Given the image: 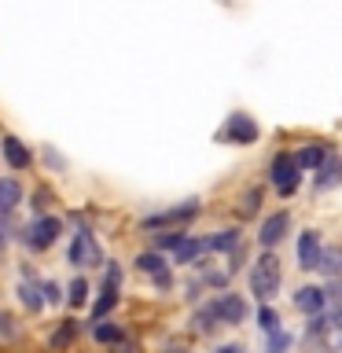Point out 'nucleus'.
Instances as JSON below:
<instances>
[{
  "label": "nucleus",
  "instance_id": "obj_1",
  "mask_svg": "<svg viewBox=\"0 0 342 353\" xmlns=\"http://www.w3.org/2000/svg\"><path fill=\"white\" fill-rule=\"evenodd\" d=\"M250 291L254 298H261L265 305H269V298L280 291V261H276V254H261L258 261H254L250 269Z\"/></svg>",
  "mask_w": 342,
  "mask_h": 353
},
{
  "label": "nucleus",
  "instance_id": "obj_2",
  "mask_svg": "<svg viewBox=\"0 0 342 353\" xmlns=\"http://www.w3.org/2000/svg\"><path fill=\"white\" fill-rule=\"evenodd\" d=\"M63 236V221L44 214V217H33L26 228H22V243H26L30 250H48L55 239Z\"/></svg>",
  "mask_w": 342,
  "mask_h": 353
},
{
  "label": "nucleus",
  "instance_id": "obj_3",
  "mask_svg": "<svg viewBox=\"0 0 342 353\" xmlns=\"http://www.w3.org/2000/svg\"><path fill=\"white\" fill-rule=\"evenodd\" d=\"M269 176H272V188L280 195H294L298 184H302V165H298L294 154H276L269 165Z\"/></svg>",
  "mask_w": 342,
  "mask_h": 353
},
{
  "label": "nucleus",
  "instance_id": "obj_4",
  "mask_svg": "<svg viewBox=\"0 0 342 353\" xmlns=\"http://www.w3.org/2000/svg\"><path fill=\"white\" fill-rule=\"evenodd\" d=\"M70 265H77V269L103 265V250H99V243H96V236L88 228H77V236L70 243Z\"/></svg>",
  "mask_w": 342,
  "mask_h": 353
},
{
  "label": "nucleus",
  "instance_id": "obj_5",
  "mask_svg": "<svg viewBox=\"0 0 342 353\" xmlns=\"http://www.w3.org/2000/svg\"><path fill=\"white\" fill-rule=\"evenodd\" d=\"M199 214V203L192 199V203H181V206H173V210H162V214H151V217H143L140 221V228H170V225H188Z\"/></svg>",
  "mask_w": 342,
  "mask_h": 353
},
{
  "label": "nucleus",
  "instance_id": "obj_6",
  "mask_svg": "<svg viewBox=\"0 0 342 353\" xmlns=\"http://www.w3.org/2000/svg\"><path fill=\"white\" fill-rule=\"evenodd\" d=\"M320 261H324V247H320V232L305 228L302 236H298V265L302 269H320Z\"/></svg>",
  "mask_w": 342,
  "mask_h": 353
},
{
  "label": "nucleus",
  "instance_id": "obj_7",
  "mask_svg": "<svg viewBox=\"0 0 342 353\" xmlns=\"http://www.w3.org/2000/svg\"><path fill=\"white\" fill-rule=\"evenodd\" d=\"M287 232H291V214H287V210H280V214H272L269 221H265L261 225V247L269 250V247H276V243H283L287 239Z\"/></svg>",
  "mask_w": 342,
  "mask_h": 353
},
{
  "label": "nucleus",
  "instance_id": "obj_8",
  "mask_svg": "<svg viewBox=\"0 0 342 353\" xmlns=\"http://www.w3.org/2000/svg\"><path fill=\"white\" fill-rule=\"evenodd\" d=\"M221 140H228V143H254V140H258V125H254V118H247V114H232L228 129L221 132Z\"/></svg>",
  "mask_w": 342,
  "mask_h": 353
},
{
  "label": "nucleus",
  "instance_id": "obj_9",
  "mask_svg": "<svg viewBox=\"0 0 342 353\" xmlns=\"http://www.w3.org/2000/svg\"><path fill=\"white\" fill-rule=\"evenodd\" d=\"M217 316H221V324H243L247 320V302H243V294H221L217 302Z\"/></svg>",
  "mask_w": 342,
  "mask_h": 353
},
{
  "label": "nucleus",
  "instance_id": "obj_10",
  "mask_svg": "<svg viewBox=\"0 0 342 353\" xmlns=\"http://www.w3.org/2000/svg\"><path fill=\"white\" fill-rule=\"evenodd\" d=\"M328 305V294L320 291V287H298L294 291V309L298 313H305V316H320V309Z\"/></svg>",
  "mask_w": 342,
  "mask_h": 353
},
{
  "label": "nucleus",
  "instance_id": "obj_11",
  "mask_svg": "<svg viewBox=\"0 0 342 353\" xmlns=\"http://www.w3.org/2000/svg\"><path fill=\"white\" fill-rule=\"evenodd\" d=\"M19 302L30 309V313H37V309L44 305V291H41V283L33 280V276L26 272V280L19 283Z\"/></svg>",
  "mask_w": 342,
  "mask_h": 353
},
{
  "label": "nucleus",
  "instance_id": "obj_12",
  "mask_svg": "<svg viewBox=\"0 0 342 353\" xmlns=\"http://www.w3.org/2000/svg\"><path fill=\"white\" fill-rule=\"evenodd\" d=\"M328 151H331L328 143H305V148L298 151L294 159H298V165H302V170H320V165L328 162Z\"/></svg>",
  "mask_w": 342,
  "mask_h": 353
},
{
  "label": "nucleus",
  "instance_id": "obj_13",
  "mask_svg": "<svg viewBox=\"0 0 342 353\" xmlns=\"http://www.w3.org/2000/svg\"><path fill=\"white\" fill-rule=\"evenodd\" d=\"M77 331H81V324H77V320H63V324L55 327V335L48 339V350H52V353H63V350L77 339Z\"/></svg>",
  "mask_w": 342,
  "mask_h": 353
},
{
  "label": "nucleus",
  "instance_id": "obj_14",
  "mask_svg": "<svg viewBox=\"0 0 342 353\" xmlns=\"http://www.w3.org/2000/svg\"><path fill=\"white\" fill-rule=\"evenodd\" d=\"M4 159L11 170H26L30 165V151H26V143L15 140V137H4Z\"/></svg>",
  "mask_w": 342,
  "mask_h": 353
},
{
  "label": "nucleus",
  "instance_id": "obj_15",
  "mask_svg": "<svg viewBox=\"0 0 342 353\" xmlns=\"http://www.w3.org/2000/svg\"><path fill=\"white\" fill-rule=\"evenodd\" d=\"M342 181V154H331V159L320 165V176H316V188L324 192V188H335Z\"/></svg>",
  "mask_w": 342,
  "mask_h": 353
},
{
  "label": "nucleus",
  "instance_id": "obj_16",
  "mask_svg": "<svg viewBox=\"0 0 342 353\" xmlns=\"http://www.w3.org/2000/svg\"><path fill=\"white\" fill-rule=\"evenodd\" d=\"M92 335H96V342H103V346H118V342H125V331H121L114 320H99V324H92Z\"/></svg>",
  "mask_w": 342,
  "mask_h": 353
},
{
  "label": "nucleus",
  "instance_id": "obj_17",
  "mask_svg": "<svg viewBox=\"0 0 342 353\" xmlns=\"http://www.w3.org/2000/svg\"><path fill=\"white\" fill-rule=\"evenodd\" d=\"M320 272H324L328 280H342V247H328V250H324Z\"/></svg>",
  "mask_w": 342,
  "mask_h": 353
},
{
  "label": "nucleus",
  "instance_id": "obj_18",
  "mask_svg": "<svg viewBox=\"0 0 342 353\" xmlns=\"http://www.w3.org/2000/svg\"><path fill=\"white\" fill-rule=\"evenodd\" d=\"M192 324H195V331H199V335H210V331H214V327H221V316H217V309H214V302L199 309Z\"/></svg>",
  "mask_w": 342,
  "mask_h": 353
},
{
  "label": "nucleus",
  "instance_id": "obj_19",
  "mask_svg": "<svg viewBox=\"0 0 342 353\" xmlns=\"http://www.w3.org/2000/svg\"><path fill=\"white\" fill-rule=\"evenodd\" d=\"M239 247H243L239 232H217V236L206 239V250H232V254H236Z\"/></svg>",
  "mask_w": 342,
  "mask_h": 353
},
{
  "label": "nucleus",
  "instance_id": "obj_20",
  "mask_svg": "<svg viewBox=\"0 0 342 353\" xmlns=\"http://www.w3.org/2000/svg\"><path fill=\"white\" fill-rule=\"evenodd\" d=\"M258 206H261V188H247V195H239V206H236V214L247 221L258 214Z\"/></svg>",
  "mask_w": 342,
  "mask_h": 353
},
{
  "label": "nucleus",
  "instance_id": "obj_21",
  "mask_svg": "<svg viewBox=\"0 0 342 353\" xmlns=\"http://www.w3.org/2000/svg\"><path fill=\"white\" fill-rule=\"evenodd\" d=\"M118 305V291H110V287H103V294H99V302L92 305V324H99V320H103L110 309Z\"/></svg>",
  "mask_w": 342,
  "mask_h": 353
},
{
  "label": "nucleus",
  "instance_id": "obj_22",
  "mask_svg": "<svg viewBox=\"0 0 342 353\" xmlns=\"http://www.w3.org/2000/svg\"><path fill=\"white\" fill-rule=\"evenodd\" d=\"M203 250H206V239H184V247L177 250L173 258L181 261V265H188V261H195V258H199V254H203Z\"/></svg>",
  "mask_w": 342,
  "mask_h": 353
},
{
  "label": "nucleus",
  "instance_id": "obj_23",
  "mask_svg": "<svg viewBox=\"0 0 342 353\" xmlns=\"http://www.w3.org/2000/svg\"><path fill=\"white\" fill-rule=\"evenodd\" d=\"M19 195H22V192H19L15 181H0V214H8V210L19 203Z\"/></svg>",
  "mask_w": 342,
  "mask_h": 353
},
{
  "label": "nucleus",
  "instance_id": "obj_24",
  "mask_svg": "<svg viewBox=\"0 0 342 353\" xmlns=\"http://www.w3.org/2000/svg\"><path fill=\"white\" fill-rule=\"evenodd\" d=\"M137 269L140 272H148V276H159V272H165V261L159 258V254H140V258H137Z\"/></svg>",
  "mask_w": 342,
  "mask_h": 353
},
{
  "label": "nucleus",
  "instance_id": "obj_25",
  "mask_svg": "<svg viewBox=\"0 0 342 353\" xmlns=\"http://www.w3.org/2000/svg\"><path fill=\"white\" fill-rule=\"evenodd\" d=\"M184 239H188L184 232H162V236H154V247H159V250H173V254H177V250L184 247Z\"/></svg>",
  "mask_w": 342,
  "mask_h": 353
},
{
  "label": "nucleus",
  "instance_id": "obj_26",
  "mask_svg": "<svg viewBox=\"0 0 342 353\" xmlns=\"http://www.w3.org/2000/svg\"><path fill=\"white\" fill-rule=\"evenodd\" d=\"M258 324H261V331H269V335H276V331H280V313H276L272 305H261Z\"/></svg>",
  "mask_w": 342,
  "mask_h": 353
},
{
  "label": "nucleus",
  "instance_id": "obj_27",
  "mask_svg": "<svg viewBox=\"0 0 342 353\" xmlns=\"http://www.w3.org/2000/svg\"><path fill=\"white\" fill-rule=\"evenodd\" d=\"M287 346H291V335H287V331H276V335H269V342H265V353H287Z\"/></svg>",
  "mask_w": 342,
  "mask_h": 353
},
{
  "label": "nucleus",
  "instance_id": "obj_28",
  "mask_svg": "<svg viewBox=\"0 0 342 353\" xmlns=\"http://www.w3.org/2000/svg\"><path fill=\"white\" fill-rule=\"evenodd\" d=\"M88 302V283L81 280V276H77V280L70 283V305L77 309V305H85Z\"/></svg>",
  "mask_w": 342,
  "mask_h": 353
},
{
  "label": "nucleus",
  "instance_id": "obj_29",
  "mask_svg": "<svg viewBox=\"0 0 342 353\" xmlns=\"http://www.w3.org/2000/svg\"><path fill=\"white\" fill-rule=\"evenodd\" d=\"M48 203H52L48 188H41V192H33V210H37V217H44V210H48Z\"/></svg>",
  "mask_w": 342,
  "mask_h": 353
},
{
  "label": "nucleus",
  "instance_id": "obj_30",
  "mask_svg": "<svg viewBox=\"0 0 342 353\" xmlns=\"http://www.w3.org/2000/svg\"><path fill=\"white\" fill-rule=\"evenodd\" d=\"M0 335H4V339H15V335H19V327H15V320H11V313H0Z\"/></svg>",
  "mask_w": 342,
  "mask_h": 353
},
{
  "label": "nucleus",
  "instance_id": "obj_31",
  "mask_svg": "<svg viewBox=\"0 0 342 353\" xmlns=\"http://www.w3.org/2000/svg\"><path fill=\"white\" fill-rule=\"evenodd\" d=\"M41 291H44V302H52V305L59 302V294H63V291H59V283H52V280H44V283H41Z\"/></svg>",
  "mask_w": 342,
  "mask_h": 353
},
{
  "label": "nucleus",
  "instance_id": "obj_32",
  "mask_svg": "<svg viewBox=\"0 0 342 353\" xmlns=\"http://www.w3.org/2000/svg\"><path fill=\"white\" fill-rule=\"evenodd\" d=\"M118 283H121V269H118L114 261H110V269H107V287H110V291H118Z\"/></svg>",
  "mask_w": 342,
  "mask_h": 353
},
{
  "label": "nucleus",
  "instance_id": "obj_33",
  "mask_svg": "<svg viewBox=\"0 0 342 353\" xmlns=\"http://www.w3.org/2000/svg\"><path fill=\"white\" fill-rule=\"evenodd\" d=\"M173 283V276H170V269H165V272H159V276H154V287H162V291H165V287H170Z\"/></svg>",
  "mask_w": 342,
  "mask_h": 353
},
{
  "label": "nucleus",
  "instance_id": "obj_34",
  "mask_svg": "<svg viewBox=\"0 0 342 353\" xmlns=\"http://www.w3.org/2000/svg\"><path fill=\"white\" fill-rule=\"evenodd\" d=\"M214 353H247L243 346H236V342H232V346H221V350H214Z\"/></svg>",
  "mask_w": 342,
  "mask_h": 353
},
{
  "label": "nucleus",
  "instance_id": "obj_35",
  "mask_svg": "<svg viewBox=\"0 0 342 353\" xmlns=\"http://www.w3.org/2000/svg\"><path fill=\"white\" fill-rule=\"evenodd\" d=\"M114 353H137V346H132V342H118Z\"/></svg>",
  "mask_w": 342,
  "mask_h": 353
},
{
  "label": "nucleus",
  "instance_id": "obj_36",
  "mask_svg": "<svg viewBox=\"0 0 342 353\" xmlns=\"http://www.w3.org/2000/svg\"><path fill=\"white\" fill-rule=\"evenodd\" d=\"M0 243H4V232H0Z\"/></svg>",
  "mask_w": 342,
  "mask_h": 353
},
{
  "label": "nucleus",
  "instance_id": "obj_37",
  "mask_svg": "<svg viewBox=\"0 0 342 353\" xmlns=\"http://www.w3.org/2000/svg\"><path fill=\"white\" fill-rule=\"evenodd\" d=\"M0 148H4V143H0Z\"/></svg>",
  "mask_w": 342,
  "mask_h": 353
}]
</instances>
